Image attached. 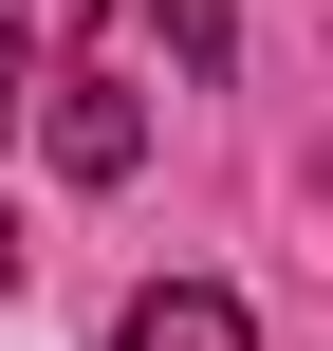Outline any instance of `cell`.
Wrapping results in <instances>:
<instances>
[{
  "instance_id": "6da1fadb",
  "label": "cell",
  "mask_w": 333,
  "mask_h": 351,
  "mask_svg": "<svg viewBox=\"0 0 333 351\" xmlns=\"http://www.w3.org/2000/svg\"><path fill=\"white\" fill-rule=\"evenodd\" d=\"M37 148H56L74 185H130V167H148V93H130L111 56H56V74H37Z\"/></svg>"
},
{
  "instance_id": "7a4b0ae2",
  "label": "cell",
  "mask_w": 333,
  "mask_h": 351,
  "mask_svg": "<svg viewBox=\"0 0 333 351\" xmlns=\"http://www.w3.org/2000/svg\"><path fill=\"white\" fill-rule=\"evenodd\" d=\"M111 351H260V315H241L222 278H148V296H130V333H111Z\"/></svg>"
},
{
  "instance_id": "3957f363",
  "label": "cell",
  "mask_w": 333,
  "mask_h": 351,
  "mask_svg": "<svg viewBox=\"0 0 333 351\" xmlns=\"http://www.w3.org/2000/svg\"><path fill=\"white\" fill-rule=\"evenodd\" d=\"M148 19H167V56H185V74H222V56H241V0H148Z\"/></svg>"
},
{
  "instance_id": "277c9868",
  "label": "cell",
  "mask_w": 333,
  "mask_h": 351,
  "mask_svg": "<svg viewBox=\"0 0 333 351\" xmlns=\"http://www.w3.org/2000/svg\"><path fill=\"white\" fill-rule=\"evenodd\" d=\"M0 130H19V19H0Z\"/></svg>"
},
{
  "instance_id": "5b68a950",
  "label": "cell",
  "mask_w": 333,
  "mask_h": 351,
  "mask_svg": "<svg viewBox=\"0 0 333 351\" xmlns=\"http://www.w3.org/2000/svg\"><path fill=\"white\" fill-rule=\"evenodd\" d=\"M0 296H19V222H0Z\"/></svg>"
}]
</instances>
